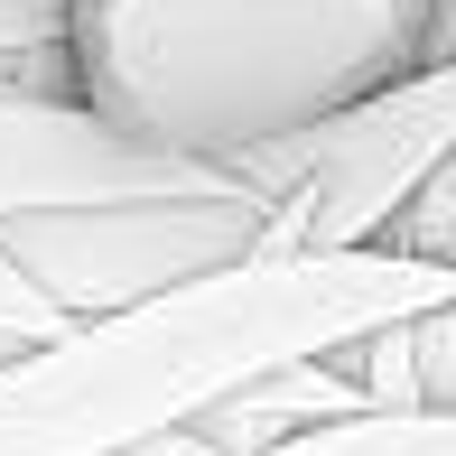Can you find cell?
<instances>
[{"instance_id": "30bf717a", "label": "cell", "mask_w": 456, "mask_h": 456, "mask_svg": "<svg viewBox=\"0 0 456 456\" xmlns=\"http://www.w3.org/2000/svg\"><path fill=\"white\" fill-rule=\"evenodd\" d=\"M66 28H75V0H0V56L66 47Z\"/></svg>"}, {"instance_id": "7c38bea8", "label": "cell", "mask_w": 456, "mask_h": 456, "mask_svg": "<svg viewBox=\"0 0 456 456\" xmlns=\"http://www.w3.org/2000/svg\"><path fill=\"white\" fill-rule=\"evenodd\" d=\"M10 354H28V345H10V336H0V363H10Z\"/></svg>"}, {"instance_id": "9c48e42d", "label": "cell", "mask_w": 456, "mask_h": 456, "mask_svg": "<svg viewBox=\"0 0 456 456\" xmlns=\"http://www.w3.org/2000/svg\"><path fill=\"white\" fill-rule=\"evenodd\" d=\"M66 326H75V317H66V307H56L28 271H19L10 252H0V336H10V345H56Z\"/></svg>"}, {"instance_id": "6da1fadb", "label": "cell", "mask_w": 456, "mask_h": 456, "mask_svg": "<svg viewBox=\"0 0 456 456\" xmlns=\"http://www.w3.org/2000/svg\"><path fill=\"white\" fill-rule=\"evenodd\" d=\"M456 298L447 261L391 252H252L233 271L159 289L140 307L66 326L56 345L0 363V456H121L196 428L224 391L271 363L336 354L372 326L428 317Z\"/></svg>"}, {"instance_id": "ba28073f", "label": "cell", "mask_w": 456, "mask_h": 456, "mask_svg": "<svg viewBox=\"0 0 456 456\" xmlns=\"http://www.w3.org/2000/svg\"><path fill=\"white\" fill-rule=\"evenodd\" d=\"M382 242H391V252H419V261H447V271H456V159L438 168V186H428V196L410 205Z\"/></svg>"}, {"instance_id": "52a82bcc", "label": "cell", "mask_w": 456, "mask_h": 456, "mask_svg": "<svg viewBox=\"0 0 456 456\" xmlns=\"http://www.w3.org/2000/svg\"><path fill=\"white\" fill-rule=\"evenodd\" d=\"M271 456H456V410H354V419H326L307 438H280Z\"/></svg>"}, {"instance_id": "7a4b0ae2", "label": "cell", "mask_w": 456, "mask_h": 456, "mask_svg": "<svg viewBox=\"0 0 456 456\" xmlns=\"http://www.w3.org/2000/svg\"><path fill=\"white\" fill-rule=\"evenodd\" d=\"M66 56L121 140L233 168L428 66V0H75Z\"/></svg>"}, {"instance_id": "3957f363", "label": "cell", "mask_w": 456, "mask_h": 456, "mask_svg": "<svg viewBox=\"0 0 456 456\" xmlns=\"http://www.w3.org/2000/svg\"><path fill=\"white\" fill-rule=\"evenodd\" d=\"M447 159H456V56H428L354 94L345 112L233 159V177L271 196V252H363L438 186Z\"/></svg>"}, {"instance_id": "5b68a950", "label": "cell", "mask_w": 456, "mask_h": 456, "mask_svg": "<svg viewBox=\"0 0 456 456\" xmlns=\"http://www.w3.org/2000/svg\"><path fill=\"white\" fill-rule=\"evenodd\" d=\"M354 410H372V391L354 382V363H345V345H336V354L271 363L261 382L224 391V401L196 419V438H205V447H224V456H271L280 438H307V428L354 419Z\"/></svg>"}, {"instance_id": "8fae6325", "label": "cell", "mask_w": 456, "mask_h": 456, "mask_svg": "<svg viewBox=\"0 0 456 456\" xmlns=\"http://www.w3.org/2000/svg\"><path fill=\"white\" fill-rule=\"evenodd\" d=\"M428 56H456V0H428Z\"/></svg>"}, {"instance_id": "277c9868", "label": "cell", "mask_w": 456, "mask_h": 456, "mask_svg": "<svg viewBox=\"0 0 456 456\" xmlns=\"http://www.w3.org/2000/svg\"><path fill=\"white\" fill-rule=\"evenodd\" d=\"M0 252L19 261L75 326L140 307L159 289H186L205 271L271 252V196L252 186H196V196H121V205H47L0 215Z\"/></svg>"}, {"instance_id": "8992f818", "label": "cell", "mask_w": 456, "mask_h": 456, "mask_svg": "<svg viewBox=\"0 0 456 456\" xmlns=\"http://www.w3.org/2000/svg\"><path fill=\"white\" fill-rule=\"evenodd\" d=\"M354 382L372 391V410H456V298L428 307V317H401V326H372V336L345 345Z\"/></svg>"}]
</instances>
